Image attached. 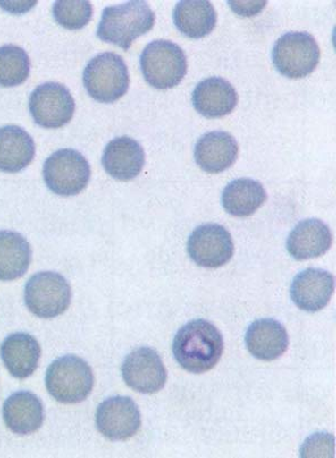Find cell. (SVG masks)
<instances>
[{
  "mask_svg": "<svg viewBox=\"0 0 336 458\" xmlns=\"http://www.w3.org/2000/svg\"><path fill=\"white\" fill-rule=\"evenodd\" d=\"M223 346V337L218 328L205 319H197L178 332L173 342V353L184 370L201 375L218 364Z\"/></svg>",
  "mask_w": 336,
  "mask_h": 458,
  "instance_id": "obj_1",
  "label": "cell"
},
{
  "mask_svg": "<svg viewBox=\"0 0 336 458\" xmlns=\"http://www.w3.org/2000/svg\"><path fill=\"white\" fill-rule=\"evenodd\" d=\"M155 14L143 0L105 8L97 32L101 41L130 50L136 38L154 28Z\"/></svg>",
  "mask_w": 336,
  "mask_h": 458,
  "instance_id": "obj_2",
  "label": "cell"
},
{
  "mask_svg": "<svg viewBox=\"0 0 336 458\" xmlns=\"http://www.w3.org/2000/svg\"><path fill=\"white\" fill-rule=\"evenodd\" d=\"M48 394L62 403H79L89 397L94 388V373L89 364L75 355L55 360L47 369Z\"/></svg>",
  "mask_w": 336,
  "mask_h": 458,
  "instance_id": "obj_3",
  "label": "cell"
},
{
  "mask_svg": "<svg viewBox=\"0 0 336 458\" xmlns=\"http://www.w3.org/2000/svg\"><path fill=\"white\" fill-rule=\"evenodd\" d=\"M83 84L96 101L113 104L125 96L130 78L125 61L116 53L97 55L84 69Z\"/></svg>",
  "mask_w": 336,
  "mask_h": 458,
  "instance_id": "obj_4",
  "label": "cell"
},
{
  "mask_svg": "<svg viewBox=\"0 0 336 458\" xmlns=\"http://www.w3.org/2000/svg\"><path fill=\"white\" fill-rule=\"evenodd\" d=\"M140 66L146 81L159 90L179 86L188 72L187 55L170 41L149 43L141 53Z\"/></svg>",
  "mask_w": 336,
  "mask_h": 458,
  "instance_id": "obj_5",
  "label": "cell"
},
{
  "mask_svg": "<svg viewBox=\"0 0 336 458\" xmlns=\"http://www.w3.org/2000/svg\"><path fill=\"white\" fill-rule=\"evenodd\" d=\"M44 181L53 193L71 197L81 193L89 184L91 170L83 155L74 149H61L46 159Z\"/></svg>",
  "mask_w": 336,
  "mask_h": 458,
  "instance_id": "obj_6",
  "label": "cell"
},
{
  "mask_svg": "<svg viewBox=\"0 0 336 458\" xmlns=\"http://www.w3.org/2000/svg\"><path fill=\"white\" fill-rule=\"evenodd\" d=\"M321 51L311 34L282 35L273 48V62L282 75L290 79L307 77L316 69Z\"/></svg>",
  "mask_w": 336,
  "mask_h": 458,
  "instance_id": "obj_7",
  "label": "cell"
},
{
  "mask_svg": "<svg viewBox=\"0 0 336 458\" xmlns=\"http://www.w3.org/2000/svg\"><path fill=\"white\" fill-rule=\"evenodd\" d=\"M71 287L63 276L52 271L38 273L25 286V302L34 315L55 318L71 304Z\"/></svg>",
  "mask_w": 336,
  "mask_h": 458,
  "instance_id": "obj_8",
  "label": "cell"
},
{
  "mask_svg": "<svg viewBox=\"0 0 336 458\" xmlns=\"http://www.w3.org/2000/svg\"><path fill=\"white\" fill-rule=\"evenodd\" d=\"M29 110L35 123L44 128H61L73 118L75 104L68 89L47 82L30 95Z\"/></svg>",
  "mask_w": 336,
  "mask_h": 458,
  "instance_id": "obj_9",
  "label": "cell"
},
{
  "mask_svg": "<svg viewBox=\"0 0 336 458\" xmlns=\"http://www.w3.org/2000/svg\"><path fill=\"white\" fill-rule=\"evenodd\" d=\"M192 260L206 268H219L231 260L234 246L231 234L220 225H203L193 231L188 242Z\"/></svg>",
  "mask_w": 336,
  "mask_h": 458,
  "instance_id": "obj_10",
  "label": "cell"
},
{
  "mask_svg": "<svg viewBox=\"0 0 336 458\" xmlns=\"http://www.w3.org/2000/svg\"><path fill=\"white\" fill-rule=\"evenodd\" d=\"M123 380L140 394H157L166 385L167 371L156 351L139 348L128 355L122 363Z\"/></svg>",
  "mask_w": 336,
  "mask_h": 458,
  "instance_id": "obj_11",
  "label": "cell"
},
{
  "mask_svg": "<svg viewBox=\"0 0 336 458\" xmlns=\"http://www.w3.org/2000/svg\"><path fill=\"white\" fill-rule=\"evenodd\" d=\"M96 424L101 434L112 440H127L141 426L139 406L128 397H113L97 409Z\"/></svg>",
  "mask_w": 336,
  "mask_h": 458,
  "instance_id": "obj_12",
  "label": "cell"
},
{
  "mask_svg": "<svg viewBox=\"0 0 336 458\" xmlns=\"http://www.w3.org/2000/svg\"><path fill=\"white\" fill-rule=\"evenodd\" d=\"M334 288V277L329 271L309 268L296 276L290 296L298 308L315 313L329 304Z\"/></svg>",
  "mask_w": 336,
  "mask_h": 458,
  "instance_id": "obj_13",
  "label": "cell"
},
{
  "mask_svg": "<svg viewBox=\"0 0 336 458\" xmlns=\"http://www.w3.org/2000/svg\"><path fill=\"white\" fill-rule=\"evenodd\" d=\"M103 165L113 179L122 182L134 180L145 165L143 147L130 137L116 138L105 147Z\"/></svg>",
  "mask_w": 336,
  "mask_h": 458,
  "instance_id": "obj_14",
  "label": "cell"
},
{
  "mask_svg": "<svg viewBox=\"0 0 336 458\" xmlns=\"http://www.w3.org/2000/svg\"><path fill=\"white\" fill-rule=\"evenodd\" d=\"M194 108L203 117L215 119L232 113L238 104V93L232 84L223 78H207L194 89Z\"/></svg>",
  "mask_w": 336,
  "mask_h": 458,
  "instance_id": "obj_15",
  "label": "cell"
},
{
  "mask_svg": "<svg viewBox=\"0 0 336 458\" xmlns=\"http://www.w3.org/2000/svg\"><path fill=\"white\" fill-rule=\"evenodd\" d=\"M238 154L237 140L224 131L206 133L198 140L194 153L197 165L211 174H218L231 167L237 161Z\"/></svg>",
  "mask_w": 336,
  "mask_h": 458,
  "instance_id": "obj_16",
  "label": "cell"
},
{
  "mask_svg": "<svg viewBox=\"0 0 336 458\" xmlns=\"http://www.w3.org/2000/svg\"><path fill=\"white\" fill-rule=\"evenodd\" d=\"M333 242L324 222L309 219L299 222L287 239V250L296 260H307L325 255Z\"/></svg>",
  "mask_w": 336,
  "mask_h": 458,
  "instance_id": "obj_17",
  "label": "cell"
},
{
  "mask_svg": "<svg viewBox=\"0 0 336 458\" xmlns=\"http://www.w3.org/2000/svg\"><path fill=\"white\" fill-rule=\"evenodd\" d=\"M246 345L256 359L273 361L289 348V335L286 328L275 319H259L248 328Z\"/></svg>",
  "mask_w": 336,
  "mask_h": 458,
  "instance_id": "obj_18",
  "label": "cell"
},
{
  "mask_svg": "<svg viewBox=\"0 0 336 458\" xmlns=\"http://www.w3.org/2000/svg\"><path fill=\"white\" fill-rule=\"evenodd\" d=\"M0 357L13 377L26 379L38 369L41 346L28 333H15L3 342Z\"/></svg>",
  "mask_w": 336,
  "mask_h": 458,
  "instance_id": "obj_19",
  "label": "cell"
},
{
  "mask_svg": "<svg viewBox=\"0 0 336 458\" xmlns=\"http://www.w3.org/2000/svg\"><path fill=\"white\" fill-rule=\"evenodd\" d=\"M3 417L13 433L33 434L41 428L44 422L43 403L34 394L20 391L4 403Z\"/></svg>",
  "mask_w": 336,
  "mask_h": 458,
  "instance_id": "obj_20",
  "label": "cell"
},
{
  "mask_svg": "<svg viewBox=\"0 0 336 458\" xmlns=\"http://www.w3.org/2000/svg\"><path fill=\"white\" fill-rule=\"evenodd\" d=\"M33 138L19 126L0 128V171L19 173L32 163Z\"/></svg>",
  "mask_w": 336,
  "mask_h": 458,
  "instance_id": "obj_21",
  "label": "cell"
},
{
  "mask_svg": "<svg viewBox=\"0 0 336 458\" xmlns=\"http://www.w3.org/2000/svg\"><path fill=\"white\" fill-rule=\"evenodd\" d=\"M173 19L181 33L197 39L214 30L218 17L214 7L206 0H183L176 5Z\"/></svg>",
  "mask_w": 336,
  "mask_h": 458,
  "instance_id": "obj_22",
  "label": "cell"
},
{
  "mask_svg": "<svg viewBox=\"0 0 336 458\" xmlns=\"http://www.w3.org/2000/svg\"><path fill=\"white\" fill-rule=\"evenodd\" d=\"M32 261V249L23 235L0 231V280L10 282L24 276Z\"/></svg>",
  "mask_w": 336,
  "mask_h": 458,
  "instance_id": "obj_23",
  "label": "cell"
},
{
  "mask_svg": "<svg viewBox=\"0 0 336 458\" xmlns=\"http://www.w3.org/2000/svg\"><path fill=\"white\" fill-rule=\"evenodd\" d=\"M267 199L264 186L257 181L239 179L224 189L223 206L233 216L246 217L254 215Z\"/></svg>",
  "mask_w": 336,
  "mask_h": 458,
  "instance_id": "obj_24",
  "label": "cell"
},
{
  "mask_svg": "<svg viewBox=\"0 0 336 458\" xmlns=\"http://www.w3.org/2000/svg\"><path fill=\"white\" fill-rule=\"evenodd\" d=\"M29 71V57L23 48L16 46L0 47V86H20L28 80Z\"/></svg>",
  "mask_w": 336,
  "mask_h": 458,
  "instance_id": "obj_25",
  "label": "cell"
},
{
  "mask_svg": "<svg viewBox=\"0 0 336 458\" xmlns=\"http://www.w3.org/2000/svg\"><path fill=\"white\" fill-rule=\"evenodd\" d=\"M92 6L86 0H61L53 6V16L57 24L68 30H81L89 24Z\"/></svg>",
  "mask_w": 336,
  "mask_h": 458,
  "instance_id": "obj_26",
  "label": "cell"
},
{
  "mask_svg": "<svg viewBox=\"0 0 336 458\" xmlns=\"http://www.w3.org/2000/svg\"><path fill=\"white\" fill-rule=\"evenodd\" d=\"M334 438L331 435L318 434L308 438L302 448L303 457L334 456Z\"/></svg>",
  "mask_w": 336,
  "mask_h": 458,
  "instance_id": "obj_27",
  "label": "cell"
},
{
  "mask_svg": "<svg viewBox=\"0 0 336 458\" xmlns=\"http://www.w3.org/2000/svg\"><path fill=\"white\" fill-rule=\"evenodd\" d=\"M238 3V2H237ZM230 5H231V8L234 12L238 13L239 15H241V16H255L256 14H257V13H255L254 11H252V8H255V10H257V11H262L263 8L265 7V5H266V2H263V3H258L256 2L254 4V5H251V2H248V3H238V5H241V6H237L236 4L232 3V2H230L229 3Z\"/></svg>",
  "mask_w": 336,
  "mask_h": 458,
  "instance_id": "obj_28",
  "label": "cell"
}]
</instances>
